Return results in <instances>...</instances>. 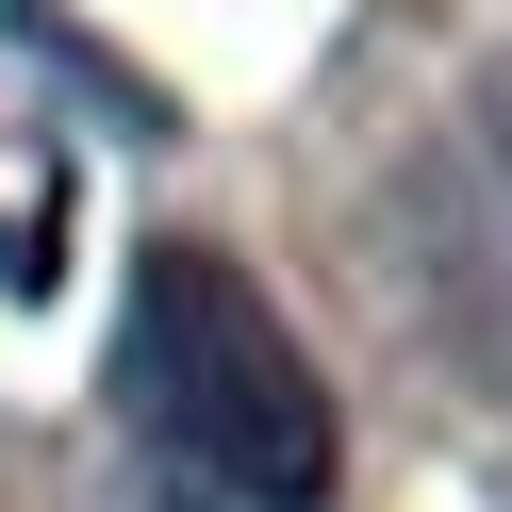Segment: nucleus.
Instances as JSON below:
<instances>
[{
    "mask_svg": "<svg viewBox=\"0 0 512 512\" xmlns=\"http://www.w3.org/2000/svg\"><path fill=\"white\" fill-rule=\"evenodd\" d=\"M116 413L133 446L215 512H331L347 413L314 380V347L281 331V298L232 248H133V331H116Z\"/></svg>",
    "mask_w": 512,
    "mask_h": 512,
    "instance_id": "nucleus-1",
    "label": "nucleus"
}]
</instances>
